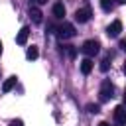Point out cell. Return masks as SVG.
I'll use <instances>...</instances> for the list:
<instances>
[{
    "label": "cell",
    "mask_w": 126,
    "mask_h": 126,
    "mask_svg": "<svg viewBox=\"0 0 126 126\" xmlns=\"http://www.w3.org/2000/svg\"><path fill=\"white\" fill-rule=\"evenodd\" d=\"M55 30H57V37H59V39H71V37L77 33V32H75V26H73L71 22H63V24L57 26Z\"/></svg>",
    "instance_id": "obj_1"
},
{
    "label": "cell",
    "mask_w": 126,
    "mask_h": 126,
    "mask_svg": "<svg viewBox=\"0 0 126 126\" xmlns=\"http://www.w3.org/2000/svg\"><path fill=\"white\" fill-rule=\"evenodd\" d=\"M112 96H114V87H112V83L108 79H104L102 85H100V91H98V98H100V102H106Z\"/></svg>",
    "instance_id": "obj_2"
},
{
    "label": "cell",
    "mask_w": 126,
    "mask_h": 126,
    "mask_svg": "<svg viewBox=\"0 0 126 126\" xmlns=\"http://www.w3.org/2000/svg\"><path fill=\"white\" fill-rule=\"evenodd\" d=\"M98 49H100V43H98L96 39H87V41L83 43V47H81V51H83L87 57L96 55V53H98Z\"/></svg>",
    "instance_id": "obj_3"
},
{
    "label": "cell",
    "mask_w": 126,
    "mask_h": 126,
    "mask_svg": "<svg viewBox=\"0 0 126 126\" xmlns=\"http://www.w3.org/2000/svg\"><path fill=\"white\" fill-rule=\"evenodd\" d=\"M91 16H93V12H91V8H89V6H85V8H79V10L75 12V20H77L79 24H85V22H89V20H91Z\"/></svg>",
    "instance_id": "obj_4"
},
{
    "label": "cell",
    "mask_w": 126,
    "mask_h": 126,
    "mask_svg": "<svg viewBox=\"0 0 126 126\" xmlns=\"http://www.w3.org/2000/svg\"><path fill=\"white\" fill-rule=\"evenodd\" d=\"M120 32H122V22H120V20H114V22L106 28V35H108V37H118Z\"/></svg>",
    "instance_id": "obj_5"
},
{
    "label": "cell",
    "mask_w": 126,
    "mask_h": 126,
    "mask_svg": "<svg viewBox=\"0 0 126 126\" xmlns=\"http://www.w3.org/2000/svg\"><path fill=\"white\" fill-rule=\"evenodd\" d=\"M112 116H114L116 124H126V106H124V104H118V106L114 108Z\"/></svg>",
    "instance_id": "obj_6"
},
{
    "label": "cell",
    "mask_w": 126,
    "mask_h": 126,
    "mask_svg": "<svg viewBox=\"0 0 126 126\" xmlns=\"http://www.w3.org/2000/svg\"><path fill=\"white\" fill-rule=\"evenodd\" d=\"M28 35H30V28L24 26V28L18 32V35H16V43H18V45H24V43L28 41Z\"/></svg>",
    "instance_id": "obj_7"
},
{
    "label": "cell",
    "mask_w": 126,
    "mask_h": 126,
    "mask_svg": "<svg viewBox=\"0 0 126 126\" xmlns=\"http://www.w3.org/2000/svg\"><path fill=\"white\" fill-rule=\"evenodd\" d=\"M30 16H32L33 24H41V20H43L41 10H39V8H35V6H32V8H30Z\"/></svg>",
    "instance_id": "obj_8"
},
{
    "label": "cell",
    "mask_w": 126,
    "mask_h": 126,
    "mask_svg": "<svg viewBox=\"0 0 126 126\" xmlns=\"http://www.w3.org/2000/svg\"><path fill=\"white\" fill-rule=\"evenodd\" d=\"M16 81H18V77H14V75H12V77H8V79L2 83V91H4V93H10V91L16 87Z\"/></svg>",
    "instance_id": "obj_9"
},
{
    "label": "cell",
    "mask_w": 126,
    "mask_h": 126,
    "mask_svg": "<svg viewBox=\"0 0 126 126\" xmlns=\"http://www.w3.org/2000/svg\"><path fill=\"white\" fill-rule=\"evenodd\" d=\"M91 71H93V61H91V57H87V59L81 61V73L83 75H89Z\"/></svg>",
    "instance_id": "obj_10"
},
{
    "label": "cell",
    "mask_w": 126,
    "mask_h": 126,
    "mask_svg": "<svg viewBox=\"0 0 126 126\" xmlns=\"http://www.w3.org/2000/svg\"><path fill=\"white\" fill-rule=\"evenodd\" d=\"M53 16H55V18H63V16H65V6H63V2H55V4H53Z\"/></svg>",
    "instance_id": "obj_11"
},
{
    "label": "cell",
    "mask_w": 126,
    "mask_h": 126,
    "mask_svg": "<svg viewBox=\"0 0 126 126\" xmlns=\"http://www.w3.org/2000/svg\"><path fill=\"white\" fill-rule=\"evenodd\" d=\"M37 55H39V51H37V47H35V45H32V47H28V51H26V57H28L30 61H33V59H37Z\"/></svg>",
    "instance_id": "obj_12"
},
{
    "label": "cell",
    "mask_w": 126,
    "mask_h": 126,
    "mask_svg": "<svg viewBox=\"0 0 126 126\" xmlns=\"http://www.w3.org/2000/svg\"><path fill=\"white\" fill-rule=\"evenodd\" d=\"M116 2H118V0H100V6H102L104 12H110V10L116 6Z\"/></svg>",
    "instance_id": "obj_13"
},
{
    "label": "cell",
    "mask_w": 126,
    "mask_h": 126,
    "mask_svg": "<svg viewBox=\"0 0 126 126\" xmlns=\"http://www.w3.org/2000/svg\"><path fill=\"white\" fill-rule=\"evenodd\" d=\"M87 110H89L91 114H96V112H100V108H98V104H87Z\"/></svg>",
    "instance_id": "obj_14"
},
{
    "label": "cell",
    "mask_w": 126,
    "mask_h": 126,
    "mask_svg": "<svg viewBox=\"0 0 126 126\" xmlns=\"http://www.w3.org/2000/svg\"><path fill=\"white\" fill-rule=\"evenodd\" d=\"M67 55H69V57H71V59H73V57H75V55H77V49H75V47H73V45H67Z\"/></svg>",
    "instance_id": "obj_15"
},
{
    "label": "cell",
    "mask_w": 126,
    "mask_h": 126,
    "mask_svg": "<svg viewBox=\"0 0 126 126\" xmlns=\"http://www.w3.org/2000/svg\"><path fill=\"white\" fill-rule=\"evenodd\" d=\"M100 71H108V59H102L100 61Z\"/></svg>",
    "instance_id": "obj_16"
},
{
    "label": "cell",
    "mask_w": 126,
    "mask_h": 126,
    "mask_svg": "<svg viewBox=\"0 0 126 126\" xmlns=\"http://www.w3.org/2000/svg\"><path fill=\"white\" fill-rule=\"evenodd\" d=\"M10 126H24V122H22L20 118H16V120H12V122H10Z\"/></svg>",
    "instance_id": "obj_17"
},
{
    "label": "cell",
    "mask_w": 126,
    "mask_h": 126,
    "mask_svg": "<svg viewBox=\"0 0 126 126\" xmlns=\"http://www.w3.org/2000/svg\"><path fill=\"white\" fill-rule=\"evenodd\" d=\"M120 49L126 51V39H120Z\"/></svg>",
    "instance_id": "obj_18"
},
{
    "label": "cell",
    "mask_w": 126,
    "mask_h": 126,
    "mask_svg": "<svg viewBox=\"0 0 126 126\" xmlns=\"http://www.w3.org/2000/svg\"><path fill=\"white\" fill-rule=\"evenodd\" d=\"M98 126H110V124H108V122H100Z\"/></svg>",
    "instance_id": "obj_19"
},
{
    "label": "cell",
    "mask_w": 126,
    "mask_h": 126,
    "mask_svg": "<svg viewBox=\"0 0 126 126\" xmlns=\"http://www.w3.org/2000/svg\"><path fill=\"white\" fill-rule=\"evenodd\" d=\"M45 2H47V0H37V4H45Z\"/></svg>",
    "instance_id": "obj_20"
},
{
    "label": "cell",
    "mask_w": 126,
    "mask_h": 126,
    "mask_svg": "<svg viewBox=\"0 0 126 126\" xmlns=\"http://www.w3.org/2000/svg\"><path fill=\"white\" fill-rule=\"evenodd\" d=\"M118 4H126V0H118Z\"/></svg>",
    "instance_id": "obj_21"
},
{
    "label": "cell",
    "mask_w": 126,
    "mask_h": 126,
    "mask_svg": "<svg viewBox=\"0 0 126 126\" xmlns=\"http://www.w3.org/2000/svg\"><path fill=\"white\" fill-rule=\"evenodd\" d=\"M124 106H126V91H124Z\"/></svg>",
    "instance_id": "obj_22"
},
{
    "label": "cell",
    "mask_w": 126,
    "mask_h": 126,
    "mask_svg": "<svg viewBox=\"0 0 126 126\" xmlns=\"http://www.w3.org/2000/svg\"><path fill=\"white\" fill-rule=\"evenodd\" d=\"M0 55H2V41H0Z\"/></svg>",
    "instance_id": "obj_23"
},
{
    "label": "cell",
    "mask_w": 126,
    "mask_h": 126,
    "mask_svg": "<svg viewBox=\"0 0 126 126\" xmlns=\"http://www.w3.org/2000/svg\"><path fill=\"white\" fill-rule=\"evenodd\" d=\"M124 75H126V63H124Z\"/></svg>",
    "instance_id": "obj_24"
},
{
    "label": "cell",
    "mask_w": 126,
    "mask_h": 126,
    "mask_svg": "<svg viewBox=\"0 0 126 126\" xmlns=\"http://www.w3.org/2000/svg\"><path fill=\"white\" fill-rule=\"evenodd\" d=\"M118 126H122V124H118Z\"/></svg>",
    "instance_id": "obj_25"
}]
</instances>
